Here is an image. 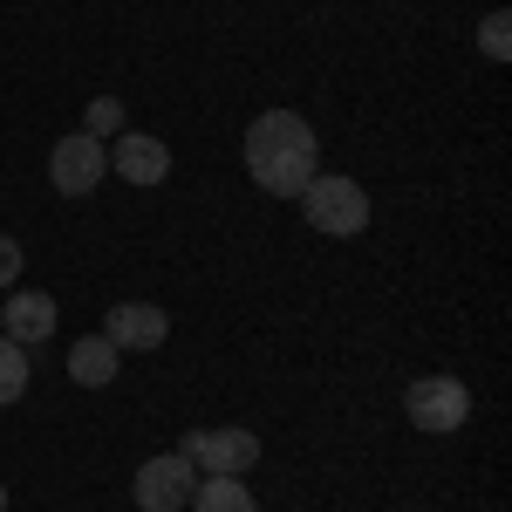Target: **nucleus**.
Listing matches in <instances>:
<instances>
[{
    "label": "nucleus",
    "instance_id": "1",
    "mask_svg": "<svg viewBox=\"0 0 512 512\" xmlns=\"http://www.w3.org/2000/svg\"><path fill=\"white\" fill-rule=\"evenodd\" d=\"M321 164V144L308 117H294V110H267V117H253L246 130V171H253V185L274 198H301L308 192V178H315Z\"/></svg>",
    "mask_w": 512,
    "mask_h": 512
},
{
    "label": "nucleus",
    "instance_id": "2",
    "mask_svg": "<svg viewBox=\"0 0 512 512\" xmlns=\"http://www.w3.org/2000/svg\"><path fill=\"white\" fill-rule=\"evenodd\" d=\"M301 212H308V226L328 239H355L362 226H369V192L355 185V178H342V171H328V178H308V192H301Z\"/></svg>",
    "mask_w": 512,
    "mask_h": 512
},
{
    "label": "nucleus",
    "instance_id": "3",
    "mask_svg": "<svg viewBox=\"0 0 512 512\" xmlns=\"http://www.w3.org/2000/svg\"><path fill=\"white\" fill-rule=\"evenodd\" d=\"M403 410H410V424H417V431L444 437V431H458V424L472 417V390H465L458 376H417L410 396H403Z\"/></svg>",
    "mask_w": 512,
    "mask_h": 512
},
{
    "label": "nucleus",
    "instance_id": "4",
    "mask_svg": "<svg viewBox=\"0 0 512 512\" xmlns=\"http://www.w3.org/2000/svg\"><path fill=\"white\" fill-rule=\"evenodd\" d=\"M103 171H110V144L89 137V130L62 137V144L48 151V178H55V192H62V198H89L96 185H103Z\"/></svg>",
    "mask_w": 512,
    "mask_h": 512
},
{
    "label": "nucleus",
    "instance_id": "5",
    "mask_svg": "<svg viewBox=\"0 0 512 512\" xmlns=\"http://www.w3.org/2000/svg\"><path fill=\"white\" fill-rule=\"evenodd\" d=\"M192 485H198L192 458H178V451L144 458V472H137V506L144 512H185L192 506Z\"/></svg>",
    "mask_w": 512,
    "mask_h": 512
},
{
    "label": "nucleus",
    "instance_id": "6",
    "mask_svg": "<svg viewBox=\"0 0 512 512\" xmlns=\"http://www.w3.org/2000/svg\"><path fill=\"white\" fill-rule=\"evenodd\" d=\"M178 458L205 465L212 478H239L253 458H260V437L253 431H192L185 444H178Z\"/></svg>",
    "mask_w": 512,
    "mask_h": 512
},
{
    "label": "nucleus",
    "instance_id": "7",
    "mask_svg": "<svg viewBox=\"0 0 512 512\" xmlns=\"http://www.w3.org/2000/svg\"><path fill=\"white\" fill-rule=\"evenodd\" d=\"M117 349H158L164 335H171V321H164V308H151V301H123V308H110V328H103Z\"/></svg>",
    "mask_w": 512,
    "mask_h": 512
},
{
    "label": "nucleus",
    "instance_id": "8",
    "mask_svg": "<svg viewBox=\"0 0 512 512\" xmlns=\"http://www.w3.org/2000/svg\"><path fill=\"white\" fill-rule=\"evenodd\" d=\"M110 164H117L130 185H158L164 171H171V151H164L158 137H144V130H123L117 151H110Z\"/></svg>",
    "mask_w": 512,
    "mask_h": 512
},
{
    "label": "nucleus",
    "instance_id": "9",
    "mask_svg": "<svg viewBox=\"0 0 512 512\" xmlns=\"http://www.w3.org/2000/svg\"><path fill=\"white\" fill-rule=\"evenodd\" d=\"M0 321H7V342H21V349H28V342H48V335H55V301H48V294H14Z\"/></svg>",
    "mask_w": 512,
    "mask_h": 512
},
{
    "label": "nucleus",
    "instance_id": "10",
    "mask_svg": "<svg viewBox=\"0 0 512 512\" xmlns=\"http://www.w3.org/2000/svg\"><path fill=\"white\" fill-rule=\"evenodd\" d=\"M69 376H76L82 390L117 383V342H110V335H82L76 349H69Z\"/></svg>",
    "mask_w": 512,
    "mask_h": 512
},
{
    "label": "nucleus",
    "instance_id": "11",
    "mask_svg": "<svg viewBox=\"0 0 512 512\" xmlns=\"http://www.w3.org/2000/svg\"><path fill=\"white\" fill-rule=\"evenodd\" d=\"M192 506L198 512H260L239 478H205V485H192Z\"/></svg>",
    "mask_w": 512,
    "mask_h": 512
},
{
    "label": "nucleus",
    "instance_id": "12",
    "mask_svg": "<svg viewBox=\"0 0 512 512\" xmlns=\"http://www.w3.org/2000/svg\"><path fill=\"white\" fill-rule=\"evenodd\" d=\"M28 396V349L0 335V403H21Z\"/></svg>",
    "mask_w": 512,
    "mask_h": 512
},
{
    "label": "nucleus",
    "instance_id": "13",
    "mask_svg": "<svg viewBox=\"0 0 512 512\" xmlns=\"http://www.w3.org/2000/svg\"><path fill=\"white\" fill-rule=\"evenodd\" d=\"M82 130H89V137H123V103H117V96H96Z\"/></svg>",
    "mask_w": 512,
    "mask_h": 512
},
{
    "label": "nucleus",
    "instance_id": "14",
    "mask_svg": "<svg viewBox=\"0 0 512 512\" xmlns=\"http://www.w3.org/2000/svg\"><path fill=\"white\" fill-rule=\"evenodd\" d=\"M512 21H506V14H485V28H478V48H485V55H492V62H506V55H512Z\"/></svg>",
    "mask_w": 512,
    "mask_h": 512
},
{
    "label": "nucleus",
    "instance_id": "15",
    "mask_svg": "<svg viewBox=\"0 0 512 512\" xmlns=\"http://www.w3.org/2000/svg\"><path fill=\"white\" fill-rule=\"evenodd\" d=\"M14 274H21V246L0 239V287H14Z\"/></svg>",
    "mask_w": 512,
    "mask_h": 512
},
{
    "label": "nucleus",
    "instance_id": "16",
    "mask_svg": "<svg viewBox=\"0 0 512 512\" xmlns=\"http://www.w3.org/2000/svg\"><path fill=\"white\" fill-rule=\"evenodd\" d=\"M0 512H7V485H0Z\"/></svg>",
    "mask_w": 512,
    "mask_h": 512
}]
</instances>
